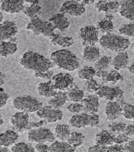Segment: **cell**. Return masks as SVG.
Returning <instances> with one entry per match:
<instances>
[{"mask_svg":"<svg viewBox=\"0 0 134 152\" xmlns=\"http://www.w3.org/2000/svg\"><path fill=\"white\" fill-rule=\"evenodd\" d=\"M126 152H134V141H128L125 146Z\"/></svg>","mask_w":134,"mask_h":152,"instance_id":"51","label":"cell"},{"mask_svg":"<svg viewBox=\"0 0 134 152\" xmlns=\"http://www.w3.org/2000/svg\"><path fill=\"white\" fill-rule=\"evenodd\" d=\"M125 134L128 136H134V124L126 126Z\"/></svg>","mask_w":134,"mask_h":152,"instance_id":"52","label":"cell"},{"mask_svg":"<svg viewBox=\"0 0 134 152\" xmlns=\"http://www.w3.org/2000/svg\"><path fill=\"white\" fill-rule=\"evenodd\" d=\"M25 3L29 4L27 7H25L23 13L31 20L38 18L41 14L42 7L39 5V1H26Z\"/></svg>","mask_w":134,"mask_h":152,"instance_id":"20","label":"cell"},{"mask_svg":"<svg viewBox=\"0 0 134 152\" xmlns=\"http://www.w3.org/2000/svg\"><path fill=\"white\" fill-rule=\"evenodd\" d=\"M3 19H4V16L2 13L0 12V23H1L3 22Z\"/></svg>","mask_w":134,"mask_h":152,"instance_id":"57","label":"cell"},{"mask_svg":"<svg viewBox=\"0 0 134 152\" xmlns=\"http://www.w3.org/2000/svg\"><path fill=\"white\" fill-rule=\"evenodd\" d=\"M119 32L127 37H134V22L122 25L119 29Z\"/></svg>","mask_w":134,"mask_h":152,"instance_id":"41","label":"cell"},{"mask_svg":"<svg viewBox=\"0 0 134 152\" xmlns=\"http://www.w3.org/2000/svg\"><path fill=\"white\" fill-rule=\"evenodd\" d=\"M112 61V57L108 56H104L99 59L95 63L94 66L96 72L106 71L109 67Z\"/></svg>","mask_w":134,"mask_h":152,"instance_id":"35","label":"cell"},{"mask_svg":"<svg viewBox=\"0 0 134 152\" xmlns=\"http://www.w3.org/2000/svg\"><path fill=\"white\" fill-rule=\"evenodd\" d=\"M59 12L64 15L80 16L86 12V9L80 1H67L62 4Z\"/></svg>","mask_w":134,"mask_h":152,"instance_id":"12","label":"cell"},{"mask_svg":"<svg viewBox=\"0 0 134 152\" xmlns=\"http://www.w3.org/2000/svg\"><path fill=\"white\" fill-rule=\"evenodd\" d=\"M80 38L83 44L87 46H94L99 41V31L94 26H88L80 29Z\"/></svg>","mask_w":134,"mask_h":152,"instance_id":"10","label":"cell"},{"mask_svg":"<svg viewBox=\"0 0 134 152\" xmlns=\"http://www.w3.org/2000/svg\"><path fill=\"white\" fill-rule=\"evenodd\" d=\"M53 88L59 91H67L73 89L76 85L74 82V78L69 73H60L53 76Z\"/></svg>","mask_w":134,"mask_h":152,"instance_id":"8","label":"cell"},{"mask_svg":"<svg viewBox=\"0 0 134 152\" xmlns=\"http://www.w3.org/2000/svg\"><path fill=\"white\" fill-rule=\"evenodd\" d=\"M46 122L44 120L43 121H40L39 122H29V126H28V128L27 130L30 131L31 129H36V128H40L42 125H44L45 123H46Z\"/></svg>","mask_w":134,"mask_h":152,"instance_id":"49","label":"cell"},{"mask_svg":"<svg viewBox=\"0 0 134 152\" xmlns=\"http://www.w3.org/2000/svg\"><path fill=\"white\" fill-rule=\"evenodd\" d=\"M115 134L107 130H103L96 135V145L109 146L114 143Z\"/></svg>","mask_w":134,"mask_h":152,"instance_id":"22","label":"cell"},{"mask_svg":"<svg viewBox=\"0 0 134 152\" xmlns=\"http://www.w3.org/2000/svg\"><path fill=\"white\" fill-rule=\"evenodd\" d=\"M35 77L37 78H41L45 80H50L52 79L53 77V72L51 70H48L45 72H39V73H35Z\"/></svg>","mask_w":134,"mask_h":152,"instance_id":"45","label":"cell"},{"mask_svg":"<svg viewBox=\"0 0 134 152\" xmlns=\"http://www.w3.org/2000/svg\"><path fill=\"white\" fill-rule=\"evenodd\" d=\"M9 97V95L4 91V90L0 88V108H2L6 105Z\"/></svg>","mask_w":134,"mask_h":152,"instance_id":"44","label":"cell"},{"mask_svg":"<svg viewBox=\"0 0 134 152\" xmlns=\"http://www.w3.org/2000/svg\"><path fill=\"white\" fill-rule=\"evenodd\" d=\"M27 137L30 142L37 144L52 142L55 140V136L50 129L42 127L29 131Z\"/></svg>","mask_w":134,"mask_h":152,"instance_id":"7","label":"cell"},{"mask_svg":"<svg viewBox=\"0 0 134 152\" xmlns=\"http://www.w3.org/2000/svg\"><path fill=\"white\" fill-rule=\"evenodd\" d=\"M81 103L84 108L83 111L86 113L93 115L97 113L99 110V100L97 96H89L83 100Z\"/></svg>","mask_w":134,"mask_h":152,"instance_id":"17","label":"cell"},{"mask_svg":"<svg viewBox=\"0 0 134 152\" xmlns=\"http://www.w3.org/2000/svg\"><path fill=\"white\" fill-rule=\"evenodd\" d=\"M51 60L59 68L73 71L80 67V61L77 56L68 50H60L51 54Z\"/></svg>","mask_w":134,"mask_h":152,"instance_id":"2","label":"cell"},{"mask_svg":"<svg viewBox=\"0 0 134 152\" xmlns=\"http://www.w3.org/2000/svg\"><path fill=\"white\" fill-rule=\"evenodd\" d=\"M78 75L81 80L90 81L96 75V70L91 66H85L78 72Z\"/></svg>","mask_w":134,"mask_h":152,"instance_id":"34","label":"cell"},{"mask_svg":"<svg viewBox=\"0 0 134 152\" xmlns=\"http://www.w3.org/2000/svg\"><path fill=\"white\" fill-rule=\"evenodd\" d=\"M105 114L107 120L113 121L122 115L123 109L117 102H108L105 108Z\"/></svg>","mask_w":134,"mask_h":152,"instance_id":"16","label":"cell"},{"mask_svg":"<svg viewBox=\"0 0 134 152\" xmlns=\"http://www.w3.org/2000/svg\"><path fill=\"white\" fill-rule=\"evenodd\" d=\"M37 115L45 121L46 122L53 123L61 121L63 117L62 111L59 109H55L50 106L42 107L36 112Z\"/></svg>","mask_w":134,"mask_h":152,"instance_id":"11","label":"cell"},{"mask_svg":"<svg viewBox=\"0 0 134 152\" xmlns=\"http://www.w3.org/2000/svg\"><path fill=\"white\" fill-rule=\"evenodd\" d=\"M99 42L103 48L117 53L123 52L130 45L129 39L111 33L103 35Z\"/></svg>","mask_w":134,"mask_h":152,"instance_id":"3","label":"cell"},{"mask_svg":"<svg viewBox=\"0 0 134 152\" xmlns=\"http://www.w3.org/2000/svg\"><path fill=\"white\" fill-rule=\"evenodd\" d=\"M12 152H36V151L30 144L20 142L14 145L12 148Z\"/></svg>","mask_w":134,"mask_h":152,"instance_id":"37","label":"cell"},{"mask_svg":"<svg viewBox=\"0 0 134 152\" xmlns=\"http://www.w3.org/2000/svg\"><path fill=\"white\" fill-rule=\"evenodd\" d=\"M101 86H100L94 80L87 81L85 84V89L90 93L98 91Z\"/></svg>","mask_w":134,"mask_h":152,"instance_id":"43","label":"cell"},{"mask_svg":"<svg viewBox=\"0 0 134 152\" xmlns=\"http://www.w3.org/2000/svg\"><path fill=\"white\" fill-rule=\"evenodd\" d=\"M67 110H68L69 112L77 115L81 113L83 110V106L82 103H74L70 104L68 107H67Z\"/></svg>","mask_w":134,"mask_h":152,"instance_id":"42","label":"cell"},{"mask_svg":"<svg viewBox=\"0 0 134 152\" xmlns=\"http://www.w3.org/2000/svg\"><path fill=\"white\" fill-rule=\"evenodd\" d=\"M97 29L102 33L110 34L114 29V25L111 20L103 19L97 23Z\"/></svg>","mask_w":134,"mask_h":152,"instance_id":"36","label":"cell"},{"mask_svg":"<svg viewBox=\"0 0 134 152\" xmlns=\"http://www.w3.org/2000/svg\"><path fill=\"white\" fill-rule=\"evenodd\" d=\"M88 152H107V146L95 145L88 149Z\"/></svg>","mask_w":134,"mask_h":152,"instance_id":"48","label":"cell"},{"mask_svg":"<svg viewBox=\"0 0 134 152\" xmlns=\"http://www.w3.org/2000/svg\"><path fill=\"white\" fill-rule=\"evenodd\" d=\"M49 22L52 23L54 29H56L61 32H63L68 28L70 23L64 14L58 13L53 15L49 20Z\"/></svg>","mask_w":134,"mask_h":152,"instance_id":"18","label":"cell"},{"mask_svg":"<svg viewBox=\"0 0 134 152\" xmlns=\"http://www.w3.org/2000/svg\"><path fill=\"white\" fill-rule=\"evenodd\" d=\"M25 1H1V9L10 14L19 13L23 12Z\"/></svg>","mask_w":134,"mask_h":152,"instance_id":"15","label":"cell"},{"mask_svg":"<svg viewBox=\"0 0 134 152\" xmlns=\"http://www.w3.org/2000/svg\"><path fill=\"white\" fill-rule=\"evenodd\" d=\"M98 97L104 99L108 102H115L120 99L123 95V91L120 88L109 87L107 86H102L97 92Z\"/></svg>","mask_w":134,"mask_h":152,"instance_id":"14","label":"cell"},{"mask_svg":"<svg viewBox=\"0 0 134 152\" xmlns=\"http://www.w3.org/2000/svg\"><path fill=\"white\" fill-rule=\"evenodd\" d=\"M123 115L128 120L134 121V105L123 103Z\"/></svg>","mask_w":134,"mask_h":152,"instance_id":"40","label":"cell"},{"mask_svg":"<svg viewBox=\"0 0 134 152\" xmlns=\"http://www.w3.org/2000/svg\"><path fill=\"white\" fill-rule=\"evenodd\" d=\"M6 77L5 74L0 71V86H3L4 84V78Z\"/></svg>","mask_w":134,"mask_h":152,"instance_id":"53","label":"cell"},{"mask_svg":"<svg viewBox=\"0 0 134 152\" xmlns=\"http://www.w3.org/2000/svg\"><path fill=\"white\" fill-rule=\"evenodd\" d=\"M107 152H126L125 147L120 144L112 145L107 147Z\"/></svg>","mask_w":134,"mask_h":152,"instance_id":"47","label":"cell"},{"mask_svg":"<svg viewBox=\"0 0 134 152\" xmlns=\"http://www.w3.org/2000/svg\"><path fill=\"white\" fill-rule=\"evenodd\" d=\"M132 48L133 50L134 51V42H133V44L132 45Z\"/></svg>","mask_w":134,"mask_h":152,"instance_id":"59","label":"cell"},{"mask_svg":"<svg viewBox=\"0 0 134 152\" xmlns=\"http://www.w3.org/2000/svg\"><path fill=\"white\" fill-rule=\"evenodd\" d=\"M28 113L19 112L11 117V124L14 130L17 132H23L27 131L29 121Z\"/></svg>","mask_w":134,"mask_h":152,"instance_id":"13","label":"cell"},{"mask_svg":"<svg viewBox=\"0 0 134 152\" xmlns=\"http://www.w3.org/2000/svg\"><path fill=\"white\" fill-rule=\"evenodd\" d=\"M113 18H114V17H113L112 15L107 14V15H106V16H105L104 19H107V20H111V21H112V20L113 19Z\"/></svg>","mask_w":134,"mask_h":152,"instance_id":"55","label":"cell"},{"mask_svg":"<svg viewBox=\"0 0 134 152\" xmlns=\"http://www.w3.org/2000/svg\"><path fill=\"white\" fill-rule=\"evenodd\" d=\"M17 51V45L10 41L0 42V57H7L13 55Z\"/></svg>","mask_w":134,"mask_h":152,"instance_id":"27","label":"cell"},{"mask_svg":"<svg viewBox=\"0 0 134 152\" xmlns=\"http://www.w3.org/2000/svg\"><path fill=\"white\" fill-rule=\"evenodd\" d=\"M34 148L36 152H49V147L45 144H37Z\"/></svg>","mask_w":134,"mask_h":152,"instance_id":"50","label":"cell"},{"mask_svg":"<svg viewBox=\"0 0 134 152\" xmlns=\"http://www.w3.org/2000/svg\"><path fill=\"white\" fill-rule=\"evenodd\" d=\"M0 152H10L8 148L0 147Z\"/></svg>","mask_w":134,"mask_h":152,"instance_id":"56","label":"cell"},{"mask_svg":"<svg viewBox=\"0 0 134 152\" xmlns=\"http://www.w3.org/2000/svg\"><path fill=\"white\" fill-rule=\"evenodd\" d=\"M100 122L99 116L96 114H88L85 112L73 115L69 121L71 126L81 128L87 126H96Z\"/></svg>","mask_w":134,"mask_h":152,"instance_id":"6","label":"cell"},{"mask_svg":"<svg viewBox=\"0 0 134 152\" xmlns=\"http://www.w3.org/2000/svg\"><path fill=\"white\" fill-rule=\"evenodd\" d=\"M3 123H4V120H3V118H2L1 115V114H0V125H3Z\"/></svg>","mask_w":134,"mask_h":152,"instance_id":"58","label":"cell"},{"mask_svg":"<svg viewBox=\"0 0 134 152\" xmlns=\"http://www.w3.org/2000/svg\"><path fill=\"white\" fill-rule=\"evenodd\" d=\"M50 42L53 45H58L62 47H71L74 43V41L71 37H63L57 34H55L50 38Z\"/></svg>","mask_w":134,"mask_h":152,"instance_id":"30","label":"cell"},{"mask_svg":"<svg viewBox=\"0 0 134 152\" xmlns=\"http://www.w3.org/2000/svg\"><path fill=\"white\" fill-rule=\"evenodd\" d=\"M119 12L123 18L128 20H134V1H122L120 3Z\"/></svg>","mask_w":134,"mask_h":152,"instance_id":"21","label":"cell"},{"mask_svg":"<svg viewBox=\"0 0 134 152\" xmlns=\"http://www.w3.org/2000/svg\"><path fill=\"white\" fill-rule=\"evenodd\" d=\"M129 136H128L125 132V133L118 134V135L115 137L114 142L116 143V144H120L123 142H127L129 141Z\"/></svg>","mask_w":134,"mask_h":152,"instance_id":"46","label":"cell"},{"mask_svg":"<svg viewBox=\"0 0 134 152\" xmlns=\"http://www.w3.org/2000/svg\"><path fill=\"white\" fill-rule=\"evenodd\" d=\"M19 139V135L16 132L7 130L0 133V147L8 148L15 144Z\"/></svg>","mask_w":134,"mask_h":152,"instance_id":"19","label":"cell"},{"mask_svg":"<svg viewBox=\"0 0 134 152\" xmlns=\"http://www.w3.org/2000/svg\"><path fill=\"white\" fill-rule=\"evenodd\" d=\"M133 97H134V92L133 93Z\"/></svg>","mask_w":134,"mask_h":152,"instance_id":"60","label":"cell"},{"mask_svg":"<svg viewBox=\"0 0 134 152\" xmlns=\"http://www.w3.org/2000/svg\"><path fill=\"white\" fill-rule=\"evenodd\" d=\"M26 29L36 35H42L50 39L55 34V29L52 23L39 18L31 20L27 24Z\"/></svg>","mask_w":134,"mask_h":152,"instance_id":"4","label":"cell"},{"mask_svg":"<svg viewBox=\"0 0 134 152\" xmlns=\"http://www.w3.org/2000/svg\"><path fill=\"white\" fill-rule=\"evenodd\" d=\"M75 149L65 141H54L49 147V152H75Z\"/></svg>","mask_w":134,"mask_h":152,"instance_id":"28","label":"cell"},{"mask_svg":"<svg viewBox=\"0 0 134 152\" xmlns=\"http://www.w3.org/2000/svg\"><path fill=\"white\" fill-rule=\"evenodd\" d=\"M128 69H129V71L131 73L134 74V62L129 67Z\"/></svg>","mask_w":134,"mask_h":152,"instance_id":"54","label":"cell"},{"mask_svg":"<svg viewBox=\"0 0 134 152\" xmlns=\"http://www.w3.org/2000/svg\"><path fill=\"white\" fill-rule=\"evenodd\" d=\"M67 96L69 101L74 103H80L83 101L84 97V92L80 90L76 85L73 89L67 92Z\"/></svg>","mask_w":134,"mask_h":152,"instance_id":"32","label":"cell"},{"mask_svg":"<svg viewBox=\"0 0 134 152\" xmlns=\"http://www.w3.org/2000/svg\"><path fill=\"white\" fill-rule=\"evenodd\" d=\"M129 63V57L127 53L120 52L113 58L112 65L116 70L123 69L127 67Z\"/></svg>","mask_w":134,"mask_h":152,"instance_id":"26","label":"cell"},{"mask_svg":"<svg viewBox=\"0 0 134 152\" xmlns=\"http://www.w3.org/2000/svg\"><path fill=\"white\" fill-rule=\"evenodd\" d=\"M55 137L61 141H67L71 134L70 126L68 125H57L55 129Z\"/></svg>","mask_w":134,"mask_h":152,"instance_id":"31","label":"cell"},{"mask_svg":"<svg viewBox=\"0 0 134 152\" xmlns=\"http://www.w3.org/2000/svg\"><path fill=\"white\" fill-rule=\"evenodd\" d=\"M20 62L25 69L35 73L45 72L55 66L49 59L33 51H26Z\"/></svg>","mask_w":134,"mask_h":152,"instance_id":"1","label":"cell"},{"mask_svg":"<svg viewBox=\"0 0 134 152\" xmlns=\"http://www.w3.org/2000/svg\"><path fill=\"white\" fill-rule=\"evenodd\" d=\"M18 33L17 25L14 21L6 20L0 23V42L16 41L15 36Z\"/></svg>","mask_w":134,"mask_h":152,"instance_id":"9","label":"cell"},{"mask_svg":"<svg viewBox=\"0 0 134 152\" xmlns=\"http://www.w3.org/2000/svg\"><path fill=\"white\" fill-rule=\"evenodd\" d=\"M84 139L85 137L83 134L78 132H73L71 134L69 138L67 140L66 142L76 148L83 144Z\"/></svg>","mask_w":134,"mask_h":152,"instance_id":"33","label":"cell"},{"mask_svg":"<svg viewBox=\"0 0 134 152\" xmlns=\"http://www.w3.org/2000/svg\"><path fill=\"white\" fill-rule=\"evenodd\" d=\"M99 12H117L120 8V3L117 1H99L95 4Z\"/></svg>","mask_w":134,"mask_h":152,"instance_id":"23","label":"cell"},{"mask_svg":"<svg viewBox=\"0 0 134 152\" xmlns=\"http://www.w3.org/2000/svg\"><path fill=\"white\" fill-rule=\"evenodd\" d=\"M103 80L106 82L116 83L119 81H122L123 80L122 76L116 71V70H112L110 72H107V73L102 78Z\"/></svg>","mask_w":134,"mask_h":152,"instance_id":"39","label":"cell"},{"mask_svg":"<svg viewBox=\"0 0 134 152\" xmlns=\"http://www.w3.org/2000/svg\"><path fill=\"white\" fill-rule=\"evenodd\" d=\"M68 100V96H67V92L58 91L57 94L51 99L48 103L50 106L55 109H59L63 107Z\"/></svg>","mask_w":134,"mask_h":152,"instance_id":"25","label":"cell"},{"mask_svg":"<svg viewBox=\"0 0 134 152\" xmlns=\"http://www.w3.org/2000/svg\"><path fill=\"white\" fill-rule=\"evenodd\" d=\"M37 91L40 96L46 98L54 97L58 93V91L53 88V81L51 80L46 83L39 84L37 87Z\"/></svg>","mask_w":134,"mask_h":152,"instance_id":"24","label":"cell"},{"mask_svg":"<svg viewBox=\"0 0 134 152\" xmlns=\"http://www.w3.org/2000/svg\"><path fill=\"white\" fill-rule=\"evenodd\" d=\"M126 125L123 122H113L108 126L109 131L114 134L125 133Z\"/></svg>","mask_w":134,"mask_h":152,"instance_id":"38","label":"cell"},{"mask_svg":"<svg viewBox=\"0 0 134 152\" xmlns=\"http://www.w3.org/2000/svg\"><path fill=\"white\" fill-rule=\"evenodd\" d=\"M100 56V50L95 46H87L83 51V58L87 61L95 62Z\"/></svg>","mask_w":134,"mask_h":152,"instance_id":"29","label":"cell"},{"mask_svg":"<svg viewBox=\"0 0 134 152\" xmlns=\"http://www.w3.org/2000/svg\"><path fill=\"white\" fill-rule=\"evenodd\" d=\"M13 104L16 109L27 113L38 111L43 104L30 96L17 97L13 100Z\"/></svg>","mask_w":134,"mask_h":152,"instance_id":"5","label":"cell"}]
</instances>
